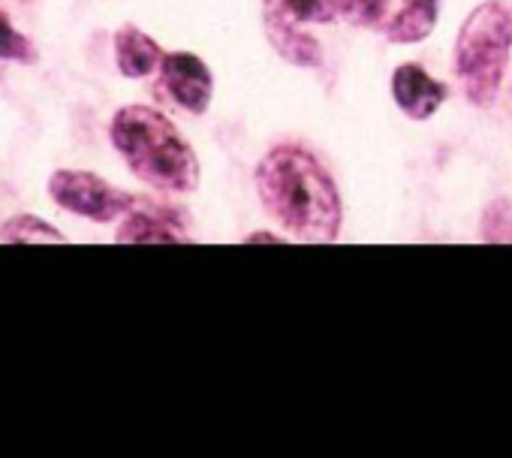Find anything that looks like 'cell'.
I'll return each instance as SVG.
<instances>
[{
	"mask_svg": "<svg viewBox=\"0 0 512 458\" xmlns=\"http://www.w3.org/2000/svg\"><path fill=\"white\" fill-rule=\"evenodd\" d=\"M263 205L302 242H335L341 236V193L326 166L299 145L272 148L256 169Z\"/></svg>",
	"mask_w": 512,
	"mask_h": 458,
	"instance_id": "6da1fadb",
	"label": "cell"
},
{
	"mask_svg": "<svg viewBox=\"0 0 512 458\" xmlns=\"http://www.w3.org/2000/svg\"><path fill=\"white\" fill-rule=\"evenodd\" d=\"M115 151L127 169L163 193H190L199 184V160L178 127L151 106H124L109 124Z\"/></svg>",
	"mask_w": 512,
	"mask_h": 458,
	"instance_id": "7a4b0ae2",
	"label": "cell"
},
{
	"mask_svg": "<svg viewBox=\"0 0 512 458\" xmlns=\"http://www.w3.org/2000/svg\"><path fill=\"white\" fill-rule=\"evenodd\" d=\"M512 52V10L500 0L479 4L458 31L455 40V73L464 82L473 106H491Z\"/></svg>",
	"mask_w": 512,
	"mask_h": 458,
	"instance_id": "3957f363",
	"label": "cell"
},
{
	"mask_svg": "<svg viewBox=\"0 0 512 458\" xmlns=\"http://www.w3.org/2000/svg\"><path fill=\"white\" fill-rule=\"evenodd\" d=\"M49 196L55 205H61L64 211L94 220V223H112L118 217H124L139 196L112 187L106 178H100L97 172H85V169H58L49 178Z\"/></svg>",
	"mask_w": 512,
	"mask_h": 458,
	"instance_id": "277c9868",
	"label": "cell"
},
{
	"mask_svg": "<svg viewBox=\"0 0 512 458\" xmlns=\"http://www.w3.org/2000/svg\"><path fill=\"white\" fill-rule=\"evenodd\" d=\"M118 245H184L190 242L181 214L172 205L136 199V205L124 214L118 233Z\"/></svg>",
	"mask_w": 512,
	"mask_h": 458,
	"instance_id": "5b68a950",
	"label": "cell"
},
{
	"mask_svg": "<svg viewBox=\"0 0 512 458\" xmlns=\"http://www.w3.org/2000/svg\"><path fill=\"white\" fill-rule=\"evenodd\" d=\"M160 82H163L166 94L181 109H187L190 115H202L208 109V103H211V94H214L211 70L205 67L202 58H196L190 52H169V55H163Z\"/></svg>",
	"mask_w": 512,
	"mask_h": 458,
	"instance_id": "8992f818",
	"label": "cell"
},
{
	"mask_svg": "<svg viewBox=\"0 0 512 458\" xmlns=\"http://www.w3.org/2000/svg\"><path fill=\"white\" fill-rule=\"evenodd\" d=\"M392 97L398 103V109L413 118V121H425L431 118L443 100H446V85H440L437 79H431L422 67L416 64H401L392 73Z\"/></svg>",
	"mask_w": 512,
	"mask_h": 458,
	"instance_id": "52a82bcc",
	"label": "cell"
},
{
	"mask_svg": "<svg viewBox=\"0 0 512 458\" xmlns=\"http://www.w3.org/2000/svg\"><path fill=\"white\" fill-rule=\"evenodd\" d=\"M266 31L272 46L281 52V58H287L296 67H317L323 52L320 43L299 31V22L287 13L284 0H266Z\"/></svg>",
	"mask_w": 512,
	"mask_h": 458,
	"instance_id": "ba28073f",
	"label": "cell"
},
{
	"mask_svg": "<svg viewBox=\"0 0 512 458\" xmlns=\"http://www.w3.org/2000/svg\"><path fill=\"white\" fill-rule=\"evenodd\" d=\"M115 64L127 79H145L163 64L160 46L136 25H121L115 31Z\"/></svg>",
	"mask_w": 512,
	"mask_h": 458,
	"instance_id": "9c48e42d",
	"label": "cell"
},
{
	"mask_svg": "<svg viewBox=\"0 0 512 458\" xmlns=\"http://www.w3.org/2000/svg\"><path fill=\"white\" fill-rule=\"evenodd\" d=\"M437 10H440V0H404L395 19L386 25L389 43H398V46L422 43L437 25Z\"/></svg>",
	"mask_w": 512,
	"mask_h": 458,
	"instance_id": "30bf717a",
	"label": "cell"
},
{
	"mask_svg": "<svg viewBox=\"0 0 512 458\" xmlns=\"http://www.w3.org/2000/svg\"><path fill=\"white\" fill-rule=\"evenodd\" d=\"M4 245H67V236L37 214H16L0 226Z\"/></svg>",
	"mask_w": 512,
	"mask_h": 458,
	"instance_id": "8fae6325",
	"label": "cell"
},
{
	"mask_svg": "<svg viewBox=\"0 0 512 458\" xmlns=\"http://www.w3.org/2000/svg\"><path fill=\"white\" fill-rule=\"evenodd\" d=\"M40 58L37 46L19 31L13 28L10 16L0 10V61H16V64H34Z\"/></svg>",
	"mask_w": 512,
	"mask_h": 458,
	"instance_id": "7c38bea8",
	"label": "cell"
},
{
	"mask_svg": "<svg viewBox=\"0 0 512 458\" xmlns=\"http://www.w3.org/2000/svg\"><path fill=\"white\" fill-rule=\"evenodd\" d=\"M335 10L344 22L356 28H374L383 22L389 0H335Z\"/></svg>",
	"mask_w": 512,
	"mask_h": 458,
	"instance_id": "4fadbf2b",
	"label": "cell"
},
{
	"mask_svg": "<svg viewBox=\"0 0 512 458\" xmlns=\"http://www.w3.org/2000/svg\"><path fill=\"white\" fill-rule=\"evenodd\" d=\"M482 239L485 242H512V205L494 202L482 217Z\"/></svg>",
	"mask_w": 512,
	"mask_h": 458,
	"instance_id": "5bb4252c",
	"label": "cell"
},
{
	"mask_svg": "<svg viewBox=\"0 0 512 458\" xmlns=\"http://www.w3.org/2000/svg\"><path fill=\"white\" fill-rule=\"evenodd\" d=\"M284 7L296 22H332L338 16L335 0H284Z\"/></svg>",
	"mask_w": 512,
	"mask_h": 458,
	"instance_id": "9a60e30c",
	"label": "cell"
}]
</instances>
